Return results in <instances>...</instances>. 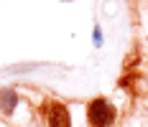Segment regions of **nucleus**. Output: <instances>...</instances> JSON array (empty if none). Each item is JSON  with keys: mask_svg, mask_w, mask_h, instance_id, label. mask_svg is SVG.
Masks as SVG:
<instances>
[{"mask_svg": "<svg viewBox=\"0 0 148 127\" xmlns=\"http://www.w3.org/2000/svg\"><path fill=\"white\" fill-rule=\"evenodd\" d=\"M18 102H21L18 92H13V89H0V112L5 114V117H10L15 112Z\"/></svg>", "mask_w": 148, "mask_h": 127, "instance_id": "obj_3", "label": "nucleus"}, {"mask_svg": "<svg viewBox=\"0 0 148 127\" xmlns=\"http://www.w3.org/2000/svg\"><path fill=\"white\" fill-rule=\"evenodd\" d=\"M87 125L89 127H112L118 120V109L107 97H92L87 102Z\"/></svg>", "mask_w": 148, "mask_h": 127, "instance_id": "obj_1", "label": "nucleus"}, {"mask_svg": "<svg viewBox=\"0 0 148 127\" xmlns=\"http://www.w3.org/2000/svg\"><path fill=\"white\" fill-rule=\"evenodd\" d=\"M41 114H44V120H46V127H72L69 107L64 102H59V99H49L41 107Z\"/></svg>", "mask_w": 148, "mask_h": 127, "instance_id": "obj_2", "label": "nucleus"}, {"mask_svg": "<svg viewBox=\"0 0 148 127\" xmlns=\"http://www.w3.org/2000/svg\"><path fill=\"white\" fill-rule=\"evenodd\" d=\"M92 43H95V48L102 46V28L100 26H95V31H92Z\"/></svg>", "mask_w": 148, "mask_h": 127, "instance_id": "obj_4", "label": "nucleus"}, {"mask_svg": "<svg viewBox=\"0 0 148 127\" xmlns=\"http://www.w3.org/2000/svg\"><path fill=\"white\" fill-rule=\"evenodd\" d=\"M146 86H148V74H146Z\"/></svg>", "mask_w": 148, "mask_h": 127, "instance_id": "obj_5", "label": "nucleus"}]
</instances>
